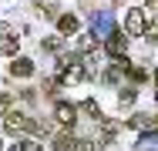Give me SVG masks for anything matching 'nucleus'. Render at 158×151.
Masks as SVG:
<instances>
[{"mask_svg": "<svg viewBox=\"0 0 158 151\" xmlns=\"http://www.w3.org/2000/svg\"><path fill=\"white\" fill-rule=\"evenodd\" d=\"M84 77V71H81V60L77 57H61V81H81Z\"/></svg>", "mask_w": 158, "mask_h": 151, "instance_id": "obj_1", "label": "nucleus"}, {"mask_svg": "<svg viewBox=\"0 0 158 151\" xmlns=\"http://www.w3.org/2000/svg\"><path fill=\"white\" fill-rule=\"evenodd\" d=\"M145 10H128L125 14V30L131 34V37H138V34H145Z\"/></svg>", "mask_w": 158, "mask_h": 151, "instance_id": "obj_2", "label": "nucleus"}, {"mask_svg": "<svg viewBox=\"0 0 158 151\" xmlns=\"http://www.w3.org/2000/svg\"><path fill=\"white\" fill-rule=\"evenodd\" d=\"M54 118H57V124H64L67 131L74 128V121H77V108L74 104H67V101H61L57 108H54Z\"/></svg>", "mask_w": 158, "mask_h": 151, "instance_id": "obj_3", "label": "nucleus"}, {"mask_svg": "<svg viewBox=\"0 0 158 151\" xmlns=\"http://www.w3.org/2000/svg\"><path fill=\"white\" fill-rule=\"evenodd\" d=\"M104 51L111 54V57H125L128 54V40H125V34H108V40H104Z\"/></svg>", "mask_w": 158, "mask_h": 151, "instance_id": "obj_4", "label": "nucleus"}, {"mask_svg": "<svg viewBox=\"0 0 158 151\" xmlns=\"http://www.w3.org/2000/svg\"><path fill=\"white\" fill-rule=\"evenodd\" d=\"M20 40H17V30L14 27H0V54H17Z\"/></svg>", "mask_w": 158, "mask_h": 151, "instance_id": "obj_5", "label": "nucleus"}, {"mask_svg": "<svg viewBox=\"0 0 158 151\" xmlns=\"http://www.w3.org/2000/svg\"><path fill=\"white\" fill-rule=\"evenodd\" d=\"M10 74H14V77H31V74H34V60H27V57H14Z\"/></svg>", "mask_w": 158, "mask_h": 151, "instance_id": "obj_6", "label": "nucleus"}, {"mask_svg": "<svg viewBox=\"0 0 158 151\" xmlns=\"http://www.w3.org/2000/svg\"><path fill=\"white\" fill-rule=\"evenodd\" d=\"M98 124H101V138H98V145L104 148V145L114 141V121H98Z\"/></svg>", "mask_w": 158, "mask_h": 151, "instance_id": "obj_7", "label": "nucleus"}, {"mask_svg": "<svg viewBox=\"0 0 158 151\" xmlns=\"http://www.w3.org/2000/svg\"><path fill=\"white\" fill-rule=\"evenodd\" d=\"M57 30H61V34H74V30H77V17H74V14H64L61 20H57Z\"/></svg>", "mask_w": 158, "mask_h": 151, "instance_id": "obj_8", "label": "nucleus"}, {"mask_svg": "<svg viewBox=\"0 0 158 151\" xmlns=\"http://www.w3.org/2000/svg\"><path fill=\"white\" fill-rule=\"evenodd\" d=\"M71 145H74L71 131H64V134H57V138H54V151H71Z\"/></svg>", "mask_w": 158, "mask_h": 151, "instance_id": "obj_9", "label": "nucleus"}, {"mask_svg": "<svg viewBox=\"0 0 158 151\" xmlns=\"http://www.w3.org/2000/svg\"><path fill=\"white\" fill-rule=\"evenodd\" d=\"M81 111H84V114H91L94 121H101V108H98L94 101H84V104H81Z\"/></svg>", "mask_w": 158, "mask_h": 151, "instance_id": "obj_10", "label": "nucleus"}, {"mask_svg": "<svg viewBox=\"0 0 158 151\" xmlns=\"http://www.w3.org/2000/svg\"><path fill=\"white\" fill-rule=\"evenodd\" d=\"M118 104H121V108H131V104H135V91L125 88L121 94H118Z\"/></svg>", "mask_w": 158, "mask_h": 151, "instance_id": "obj_11", "label": "nucleus"}, {"mask_svg": "<svg viewBox=\"0 0 158 151\" xmlns=\"http://www.w3.org/2000/svg\"><path fill=\"white\" fill-rule=\"evenodd\" d=\"M145 34H148V40H152V44L158 40V17H152V20L145 24Z\"/></svg>", "mask_w": 158, "mask_h": 151, "instance_id": "obj_12", "label": "nucleus"}, {"mask_svg": "<svg viewBox=\"0 0 158 151\" xmlns=\"http://www.w3.org/2000/svg\"><path fill=\"white\" fill-rule=\"evenodd\" d=\"M10 151H44V148H40L37 141H17V145H14Z\"/></svg>", "mask_w": 158, "mask_h": 151, "instance_id": "obj_13", "label": "nucleus"}, {"mask_svg": "<svg viewBox=\"0 0 158 151\" xmlns=\"http://www.w3.org/2000/svg\"><path fill=\"white\" fill-rule=\"evenodd\" d=\"M37 7L40 10H51L47 17H57V0H37Z\"/></svg>", "mask_w": 158, "mask_h": 151, "instance_id": "obj_14", "label": "nucleus"}, {"mask_svg": "<svg viewBox=\"0 0 158 151\" xmlns=\"http://www.w3.org/2000/svg\"><path fill=\"white\" fill-rule=\"evenodd\" d=\"M71 151H94V145H91V141H74Z\"/></svg>", "mask_w": 158, "mask_h": 151, "instance_id": "obj_15", "label": "nucleus"}]
</instances>
